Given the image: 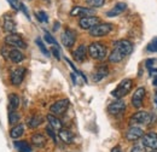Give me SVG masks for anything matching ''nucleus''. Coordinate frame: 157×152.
Returning a JSON list of instances; mask_svg holds the SVG:
<instances>
[{
    "mask_svg": "<svg viewBox=\"0 0 157 152\" xmlns=\"http://www.w3.org/2000/svg\"><path fill=\"white\" fill-rule=\"evenodd\" d=\"M133 51V45L129 40H118L114 44V50L109 56L111 63H118L127 56H129Z\"/></svg>",
    "mask_w": 157,
    "mask_h": 152,
    "instance_id": "nucleus-1",
    "label": "nucleus"
},
{
    "mask_svg": "<svg viewBox=\"0 0 157 152\" xmlns=\"http://www.w3.org/2000/svg\"><path fill=\"white\" fill-rule=\"evenodd\" d=\"M133 87V81L131 78H124L117 85V87L111 92V95L116 99H121L128 94Z\"/></svg>",
    "mask_w": 157,
    "mask_h": 152,
    "instance_id": "nucleus-2",
    "label": "nucleus"
},
{
    "mask_svg": "<svg viewBox=\"0 0 157 152\" xmlns=\"http://www.w3.org/2000/svg\"><path fill=\"white\" fill-rule=\"evenodd\" d=\"M88 53L90 56L96 59V60H103L106 57V53H108V50L106 47L100 44V42H92L90 46H88Z\"/></svg>",
    "mask_w": 157,
    "mask_h": 152,
    "instance_id": "nucleus-3",
    "label": "nucleus"
},
{
    "mask_svg": "<svg viewBox=\"0 0 157 152\" xmlns=\"http://www.w3.org/2000/svg\"><path fill=\"white\" fill-rule=\"evenodd\" d=\"M113 30V24L110 23H99L94 25L92 29H90V35L94 38H101L108 35Z\"/></svg>",
    "mask_w": 157,
    "mask_h": 152,
    "instance_id": "nucleus-4",
    "label": "nucleus"
},
{
    "mask_svg": "<svg viewBox=\"0 0 157 152\" xmlns=\"http://www.w3.org/2000/svg\"><path fill=\"white\" fill-rule=\"evenodd\" d=\"M151 122V115L146 111H138L129 118V124H149Z\"/></svg>",
    "mask_w": 157,
    "mask_h": 152,
    "instance_id": "nucleus-5",
    "label": "nucleus"
},
{
    "mask_svg": "<svg viewBox=\"0 0 157 152\" xmlns=\"http://www.w3.org/2000/svg\"><path fill=\"white\" fill-rule=\"evenodd\" d=\"M69 108V100L68 99H62L56 101L55 104H52L50 106V111L51 114L55 115V116H59V115H63Z\"/></svg>",
    "mask_w": 157,
    "mask_h": 152,
    "instance_id": "nucleus-6",
    "label": "nucleus"
},
{
    "mask_svg": "<svg viewBox=\"0 0 157 152\" xmlns=\"http://www.w3.org/2000/svg\"><path fill=\"white\" fill-rule=\"evenodd\" d=\"M5 44L12 46L13 48H27V44L23 39L17 34H10L5 38Z\"/></svg>",
    "mask_w": 157,
    "mask_h": 152,
    "instance_id": "nucleus-7",
    "label": "nucleus"
},
{
    "mask_svg": "<svg viewBox=\"0 0 157 152\" xmlns=\"http://www.w3.org/2000/svg\"><path fill=\"white\" fill-rule=\"evenodd\" d=\"M141 144L145 147L151 150H157V134L155 132H149L141 136Z\"/></svg>",
    "mask_w": 157,
    "mask_h": 152,
    "instance_id": "nucleus-8",
    "label": "nucleus"
},
{
    "mask_svg": "<svg viewBox=\"0 0 157 152\" xmlns=\"http://www.w3.org/2000/svg\"><path fill=\"white\" fill-rule=\"evenodd\" d=\"M76 40V33L71 29H65L62 34V44L65 47H71L75 44Z\"/></svg>",
    "mask_w": 157,
    "mask_h": 152,
    "instance_id": "nucleus-9",
    "label": "nucleus"
},
{
    "mask_svg": "<svg viewBox=\"0 0 157 152\" xmlns=\"http://www.w3.org/2000/svg\"><path fill=\"white\" fill-rule=\"evenodd\" d=\"M94 13H96V11L93 9L82 7V6H75L70 11V15L71 16H76V17H88V16H93Z\"/></svg>",
    "mask_w": 157,
    "mask_h": 152,
    "instance_id": "nucleus-10",
    "label": "nucleus"
},
{
    "mask_svg": "<svg viewBox=\"0 0 157 152\" xmlns=\"http://www.w3.org/2000/svg\"><path fill=\"white\" fill-rule=\"evenodd\" d=\"M143 135H144V131L137 126H132L124 134V136L128 141H137L139 139H141Z\"/></svg>",
    "mask_w": 157,
    "mask_h": 152,
    "instance_id": "nucleus-11",
    "label": "nucleus"
},
{
    "mask_svg": "<svg viewBox=\"0 0 157 152\" xmlns=\"http://www.w3.org/2000/svg\"><path fill=\"white\" fill-rule=\"evenodd\" d=\"M100 23V19L96 16H88V17H82L78 21V25L82 29H92L94 25Z\"/></svg>",
    "mask_w": 157,
    "mask_h": 152,
    "instance_id": "nucleus-12",
    "label": "nucleus"
},
{
    "mask_svg": "<svg viewBox=\"0 0 157 152\" xmlns=\"http://www.w3.org/2000/svg\"><path fill=\"white\" fill-rule=\"evenodd\" d=\"M126 110V103L121 99H117L115 101H113L109 106H108V111L111 115H120Z\"/></svg>",
    "mask_w": 157,
    "mask_h": 152,
    "instance_id": "nucleus-13",
    "label": "nucleus"
},
{
    "mask_svg": "<svg viewBox=\"0 0 157 152\" xmlns=\"http://www.w3.org/2000/svg\"><path fill=\"white\" fill-rule=\"evenodd\" d=\"M145 97V88L144 87H139L137 91L134 92V94L132 97V105L136 109H140L143 106V100Z\"/></svg>",
    "mask_w": 157,
    "mask_h": 152,
    "instance_id": "nucleus-14",
    "label": "nucleus"
},
{
    "mask_svg": "<svg viewBox=\"0 0 157 152\" xmlns=\"http://www.w3.org/2000/svg\"><path fill=\"white\" fill-rule=\"evenodd\" d=\"M24 73L25 70L23 68H17L15 69L13 71H11V75H10V81L13 86H20L24 78Z\"/></svg>",
    "mask_w": 157,
    "mask_h": 152,
    "instance_id": "nucleus-15",
    "label": "nucleus"
},
{
    "mask_svg": "<svg viewBox=\"0 0 157 152\" xmlns=\"http://www.w3.org/2000/svg\"><path fill=\"white\" fill-rule=\"evenodd\" d=\"M108 75H109V69H108V66H106V65H100V66H98V68L94 70V73L92 74V80H93L94 82H99V81H101L103 78H105Z\"/></svg>",
    "mask_w": 157,
    "mask_h": 152,
    "instance_id": "nucleus-16",
    "label": "nucleus"
},
{
    "mask_svg": "<svg viewBox=\"0 0 157 152\" xmlns=\"http://www.w3.org/2000/svg\"><path fill=\"white\" fill-rule=\"evenodd\" d=\"M74 59L78 62V63H82L85 62L86 59V56H87V47L85 45H80L78 48L74 51Z\"/></svg>",
    "mask_w": 157,
    "mask_h": 152,
    "instance_id": "nucleus-17",
    "label": "nucleus"
},
{
    "mask_svg": "<svg viewBox=\"0 0 157 152\" xmlns=\"http://www.w3.org/2000/svg\"><path fill=\"white\" fill-rule=\"evenodd\" d=\"M126 9H127L126 2H117L110 11L106 12V16H108V17H116L118 15H121Z\"/></svg>",
    "mask_w": 157,
    "mask_h": 152,
    "instance_id": "nucleus-18",
    "label": "nucleus"
},
{
    "mask_svg": "<svg viewBox=\"0 0 157 152\" xmlns=\"http://www.w3.org/2000/svg\"><path fill=\"white\" fill-rule=\"evenodd\" d=\"M32 142L36 147H44L46 145V136L41 133H35L32 136Z\"/></svg>",
    "mask_w": 157,
    "mask_h": 152,
    "instance_id": "nucleus-19",
    "label": "nucleus"
},
{
    "mask_svg": "<svg viewBox=\"0 0 157 152\" xmlns=\"http://www.w3.org/2000/svg\"><path fill=\"white\" fill-rule=\"evenodd\" d=\"M47 121H48V126L52 127L55 131H60L62 129V122H60L59 118H57V116L48 114L47 115Z\"/></svg>",
    "mask_w": 157,
    "mask_h": 152,
    "instance_id": "nucleus-20",
    "label": "nucleus"
},
{
    "mask_svg": "<svg viewBox=\"0 0 157 152\" xmlns=\"http://www.w3.org/2000/svg\"><path fill=\"white\" fill-rule=\"evenodd\" d=\"M59 138H60V140L64 142V144H71L73 142V140H74V135L73 133L70 132V131H68V129H60L59 131Z\"/></svg>",
    "mask_w": 157,
    "mask_h": 152,
    "instance_id": "nucleus-21",
    "label": "nucleus"
},
{
    "mask_svg": "<svg viewBox=\"0 0 157 152\" xmlns=\"http://www.w3.org/2000/svg\"><path fill=\"white\" fill-rule=\"evenodd\" d=\"M7 58H10L13 63H21V62L24 59V56H23V53L21 52L18 48H13V50L9 51Z\"/></svg>",
    "mask_w": 157,
    "mask_h": 152,
    "instance_id": "nucleus-22",
    "label": "nucleus"
},
{
    "mask_svg": "<svg viewBox=\"0 0 157 152\" xmlns=\"http://www.w3.org/2000/svg\"><path fill=\"white\" fill-rule=\"evenodd\" d=\"M4 30H6L7 33H11V34L16 30V24L9 15H6L4 17Z\"/></svg>",
    "mask_w": 157,
    "mask_h": 152,
    "instance_id": "nucleus-23",
    "label": "nucleus"
},
{
    "mask_svg": "<svg viewBox=\"0 0 157 152\" xmlns=\"http://www.w3.org/2000/svg\"><path fill=\"white\" fill-rule=\"evenodd\" d=\"M41 123H42V117H41V116H38V115L30 116V117L27 120V124H28L29 128H38Z\"/></svg>",
    "mask_w": 157,
    "mask_h": 152,
    "instance_id": "nucleus-24",
    "label": "nucleus"
},
{
    "mask_svg": "<svg viewBox=\"0 0 157 152\" xmlns=\"http://www.w3.org/2000/svg\"><path fill=\"white\" fill-rule=\"evenodd\" d=\"M23 133H24V124L18 123L17 126H15V127L11 129L10 136H11L12 139H18V138H21V136L23 135Z\"/></svg>",
    "mask_w": 157,
    "mask_h": 152,
    "instance_id": "nucleus-25",
    "label": "nucleus"
},
{
    "mask_svg": "<svg viewBox=\"0 0 157 152\" xmlns=\"http://www.w3.org/2000/svg\"><path fill=\"white\" fill-rule=\"evenodd\" d=\"M13 146L18 152H32V146L27 141H15Z\"/></svg>",
    "mask_w": 157,
    "mask_h": 152,
    "instance_id": "nucleus-26",
    "label": "nucleus"
},
{
    "mask_svg": "<svg viewBox=\"0 0 157 152\" xmlns=\"http://www.w3.org/2000/svg\"><path fill=\"white\" fill-rule=\"evenodd\" d=\"M18 106H20V98H18V95H9V108H10V111H15Z\"/></svg>",
    "mask_w": 157,
    "mask_h": 152,
    "instance_id": "nucleus-27",
    "label": "nucleus"
},
{
    "mask_svg": "<svg viewBox=\"0 0 157 152\" xmlns=\"http://www.w3.org/2000/svg\"><path fill=\"white\" fill-rule=\"evenodd\" d=\"M20 118H21L20 114H17L16 111H10V114H9V122H10L11 124L17 123V122L20 121Z\"/></svg>",
    "mask_w": 157,
    "mask_h": 152,
    "instance_id": "nucleus-28",
    "label": "nucleus"
},
{
    "mask_svg": "<svg viewBox=\"0 0 157 152\" xmlns=\"http://www.w3.org/2000/svg\"><path fill=\"white\" fill-rule=\"evenodd\" d=\"M35 42H36V45L39 46L40 51H41L46 57H50V52H48V51H47V48L45 47V45H44V42L41 41V39H36V40H35Z\"/></svg>",
    "mask_w": 157,
    "mask_h": 152,
    "instance_id": "nucleus-29",
    "label": "nucleus"
},
{
    "mask_svg": "<svg viewBox=\"0 0 157 152\" xmlns=\"http://www.w3.org/2000/svg\"><path fill=\"white\" fill-rule=\"evenodd\" d=\"M86 1L92 7H101L105 2V0H86Z\"/></svg>",
    "mask_w": 157,
    "mask_h": 152,
    "instance_id": "nucleus-30",
    "label": "nucleus"
},
{
    "mask_svg": "<svg viewBox=\"0 0 157 152\" xmlns=\"http://www.w3.org/2000/svg\"><path fill=\"white\" fill-rule=\"evenodd\" d=\"M36 17L39 19L40 22H48V17H47V15L44 12V11H39V12H36Z\"/></svg>",
    "mask_w": 157,
    "mask_h": 152,
    "instance_id": "nucleus-31",
    "label": "nucleus"
},
{
    "mask_svg": "<svg viewBox=\"0 0 157 152\" xmlns=\"http://www.w3.org/2000/svg\"><path fill=\"white\" fill-rule=\"evenodd\" d=\"M46 132H47V134L55 140V142H57V135H56V133H55V129L52 128V127H50V126H47L46 127Z\"/></svg>",
    "mask_w": 157,
    "mask_h": 152,
    "instance_id": "nucleus-32",
    "label": "nucleus"
},
{
    "mask_svg": "<svg viewBox=\"0 0 157 152\" xmlns=\"http://www.w3.org/2000/svg\"><path fill=\"white\" fill-rule=\"evenodd\" d=\"M131 152H145V146L143 144H137L131 149Z\"/></svg>",
    "mask_w": 157,
    "mask_h": 152,
    "instance_id": "nucleus-33",
    "label": "nucleus"
},
{
    "mask_svg": "<svg viewBox=\"0 0 157 152\" xmlns=\"http://www.w3.org/2000/svg\"><path fill=\"white\" fill-rule=\"evenodd\" d=\"M45 40H46L48 44H52V45L58 46V45H57V41L55 40V38H52V36H51V34H50V33H47V32L45 33Z\"/></svg>",
    "mask_w": 157,
    "mask_h": 152,
    "instance_id": "nucleus-34",
    "label": "nucleus"
},
{
    "mask_svg": "<svg viewBox=\"0 0 157 152\" xmlns=\"http://www.w3.org/2000/svg\"><path fill=\"white\" fill-rule=\"evenodd\" d=\"M7 1L10 2V5H11V7H12V9L18 10V7H17V5H18V0H7Z\"/></svg>",
    "mask_w": 157,
    "mask_h": 152,
    "instance_id": "nucleus-35",
    "label": "nucleus"
},
{
    "mask_svg": "<svg viewBox=\"0 0 157 152\" xmlns=\"http://www.w3.org/2000/svg\"><path fill=\"white\" fill-rule=\"evenodd\" d=\"M147 51H149V52H157V46H155L154 44L150 42V44L147 45Z\"/></svg>",
    "mask_w": 157,
    "mask_h": 152,
    "instance_id": "nucleus-36",
    "label": "nucleus"
},
{
    "mask_svg": "<svg viewBox=\"0 0 157 152\" xmlns=\"http://www.w3.org/2000/svg\"><path fill=\"white\" fill-rule=\"evenodd\" d=\"M52 53H53V56L57 58V59H60V55H59V50L57 47H52Z\"/></svg>",
    "mask_w": 157,
    "mask_h": 152,
    "instance_id": "nucleus-37",
    "label": "nucleus"
},
{
    "mask_svg": "<svg viewBox=\"0 0 157 152\" xmlns=\"http://www.w3.org/2000/svg\"><path fill=\"white\" fill-rule=\"evenodd\" d=\"M154 64H155V59H147V60H146V68L152 69Z\"/></svg>",
    "mask_w": 157,
    "mask_h": 152,
    "instance_id": "nucleus-38",
    "label": "nucleus"
},
{
    "mask_svg": "<svg viewBox=\"0 0 157 152\" xmlns=\"http://www.w3.org/2000/svg\"><path fill=\"white\" fill-rule=\"evenodd\" d=\"M21 7H22V11L25 13V16H27V18L28 19H30V17H29V13H28V11H27V7L23 5V4H21Z\"/></svg>",
    "mask_w": 157,
    "mask_h": 152,
    "instance_id": "nucleus-39",
    "label": "nucleus"
},
{
    "mask_svg": "<svg viewBox=\"0 0 157 152\" xmlns=\"http://www.w3.org/2000/svg\"><path fill=\"white\" fill-rule=\"evenodd\" d=\"M111 152H122V150H121V147H120V146H115V147L111 150Z\"/></svg>",
    "mask_w": 157,
    "mask_h": 152,
    "instance_id": "nucleus-40",
    "label": "nucleus"
},
{
    "mask_svg": "<svg viewBox=\"0 0 157 152\" xmlns=\"http://www.w3.org/2000/svg\"><path fill=\"white\" fill-rule=\"evenodd\" d=\"M71 78H73L74 85H76V77H75V74H71Z\"/></svg>",
    "mask_w": 157,
    "mask_h": 152,
    "instance_id": "nucleus-41",
    "label": "nucleus"
},
{
    "mask_svg": "<svg viewBox=\"0 0 157 152\" xmlns=\"http://www.w3.org/2000/svg\"><path fill=\"white\" fill-rule=\"evenodd\" d=\"M151 44H154L155 46H157V38H154V39H152V41H151Z\"/></svg>",
    "mask_w": 157,
    "mask_h": 152,
    "instance_id": "nucleus-42",
    "label": "nucleus"
},
{
    "mask_svg": "<svg viewBox=\"0 0 157 152\" xmlns=\"http://www.w3.org/2000/svg\"><path fill=\"white\" fill-rule=\"evenodd\" d=\"M154 85L157 86V77H154Z\"/></svg>",
    "mask_w": 157,
    "mask_h": 152,
    "instance_id": "nucleus-43",
    "label": "nucleus"
},
{
    "mask_svg": "<svg viewBox=\"0 0 157 152\" xmlns=\"http://www.w3.org/2000/svg\"><path fill=\"white\" fill-rule=\"evenodd\" d=\"M151 152H156V151H151Z\"/></svg>",
    "mask_w": 157,
    "mask_h": 152,
    "instance_id": "nucleus-44",
    "label": "nucleus"
},
{
    "mask_svg": "<svg viewBox=\"0 0 157 152\" xmlns=\"http://www.w3.org/2000/svg\"><path fill=\"white\" fill-rule=\"evenodd\" d=\"M156 152H157V151H156Z\"/></svg>",
    "mask_w": 157,
    "mask_h": 152,
    "instance_id": "nucleus-45",
    "label": "nucleus"
}]
</instances>
